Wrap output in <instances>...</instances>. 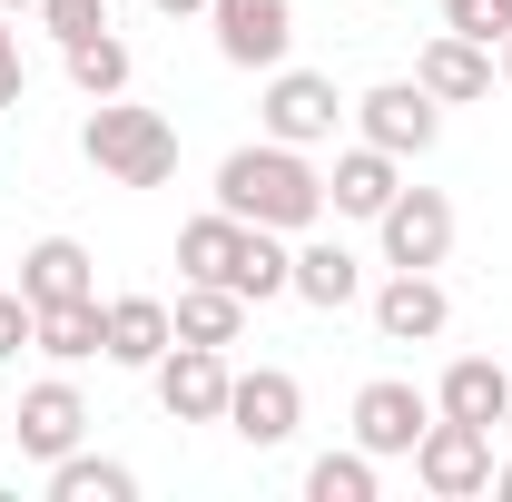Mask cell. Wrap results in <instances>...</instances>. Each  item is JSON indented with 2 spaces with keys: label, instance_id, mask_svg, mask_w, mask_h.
<instances>
[{
  "label": "cell",
  "instance_id": "1",
  "mask_svg": "<svg viewBox=\"0 0 512 502\" xmlns=\"http://www.w3.org/2000/svg\"><path fill=\"white\" fill-rule=\"evenodd\" d=\"M217 207L247 217V227H276V237H306V227H325V168L286 138L227 148L217 158Z\"/></svg>",
  "mask_w": 512,
  "mask_h": 502
},
{
  "label": "cell",
  "instance_id": "2",
  "mask_svg": "<svg viewBox=\"0 0 512 502\" xmlns=\"http://www.w3.org/2000/svg\"><path fill=\"white\" fill-rule=\"evenodd\" d=\"M79 158H89L99 178H119V188H168V178H178V128L119 89V99H89V119H79Z\"/></svg>",
  "mask_w": 512,
  "mask_h": 502
},
{
  "label": "cell",
  "instance_id": "3",
  "mask_svg": "<svg viewBox=\"0 0 512 502\" xmlns=\"http://www.w3.org/2000/svg\"><path fill=\"white\" fill-rule=\"evenodd\" d=\"M256 119H266V138H286V148H325L335 128L355 119V99L325 79V69H266V99H256Z\"/></svg>",
  "mask_w": 512,
  "mask_h": 502
},
{
  "label": "cell",
  "instance_id": "4",
  "mask_svg": "<svg viewBox=\"0 0 512 502\" xmlns=\"http://www.w3.org/2000/svg\"><path fill=\"white\" fill-rule=\"evenodd\" d=\"M404 463H414V483H424L434 502H473V493H493V424H453V414H434Z\"/></svg>",
  "mask_w": 512,
  "mask_h": 502
},
{
  "label": "cell",
  "instance_id": "5",
  "mask_svg": "<svg viewBox=\"0 0 512 502\" xmlns=\"http://www.w3.org/2000/svg\"><path fill=\"white\" fill-rule=\"evenodd\" d=\"M355 138H375L384 158H424V148L444 138V99H434L424 79H375V89L355 99Z\"/></svg>",
  "mask_w": 512,
  "mask_h": 502
},
{
  "label": "cell",
  "instance_id": "6",
  "mask_svg": "<svg viewBox=\"0 0 512 502\" xmlns=\"http://www.w3.org/2000/svg\"><path fill=\"white\" fill-rule=\"evenodd\" d=\"M148 384H158V414H168V424H227L237 365H227V345H168V355L148 365Z\"/></svg>",
  "mask_w": 512,
  "mask_h": 502
},
{
  "label": "cell",
  "instance_id": "7",
  "mask_svg": "<svg viewBox=\"0 0 512 502\" xmlns=\"http://www.w3.org/2000/svg\"><path fill=\"white\" fill-rule=\"evenodd\" d=\"M207 30H217V60L227 69H286L296 0H207Z\"/></svg>",
  "mask_w": 512,
  "mask_h": 502
},
{
  "label": "cell",
  "instance_id": "8",
  "mask_svg": "<svg viewBox=\"0 0 512 502\" xmlns=\"http://www.w3.org/2000/svg\"><path fill=\"white\" fill-rule=\"evenodd\" d=\"M296 424H306V384L286 375V365H256V375L227 384V434L237 443L276 453V443H296Z\"/></svg>",
  "mask_w": 512,
  "mask_h": 502
},
{
  "label": "cell",
  "instance_id": "9",
  "mask_svg": "<svg viewBox=\"0 0 512 502\" xmlns=\"http://www.w3.org/2000/svg\"><path fill=\"white\" fill-rule=\"evenodd\" d=\"M355 443L375 453V463H394V453H414L424 443V424H434V394L424 384H404V375H375V384H355Z\"/></svg>",
  "mask_w": 512,
  "mask_h": 502
},
{
  "label": "cell",
  "instance_id": "10",
  "mask_svg": "<svg viewBox=\"0 0 512 502\" xmlns=\"http://www.w3.org/2000/svg\"><path fill=\"white\" fill-rule=\"evenodd\" d=\"M10 434H20V453H30V463H60V453H79V443H89V394H79L69 375H40L30 394H20Z\"/></svg>",
  "mask_w": 512,
  "mask_h": 502
},
{
  "label": "cell",
  "instance_id": "11",
  "mask_svg": "<svg viewBox=\"0 0 512 502\" xmlns=\"http://www.w3.org/2000/svg\"><path fill=\"white\" fill-rule=\"evenodd\" d=\"M375 237H384V266H444L453 256V197L444 188H394Z\"/></svg>",
  "mask_w": 512,
  "mask_h": 502
},
{
  "label": "cell",
  "instance_id": "12",
  "mask_svg": "<svg viewBox=\"0 0 512 502\" xmlns=\"http://www.w3.org/2000/svg\"><path fill=\"white\" fill-rule=\"evenodd\" d=\"M444 325H453V296L434 286V266H394L375 286V335L384 345H434Z\"/></svg>",
  "mask_w": 512,
  "mask_h": 502
},
{
  "label": "cell",
  "instance_id": "13",
  "mask_svg": "<svg viewBox=\"0 0 512 502\" xmlns=\"http://www.w3.org/2000/svg\"><path fill=\"white\" fill-rule=\"evenodd\" d=\"M414 79L444 99V109H473V99H493V40H463V30H434L424 50H414Z\"/></svg>",
  "mask_w": 512,
  "mask_h": 502
},
{
  "label": "cell",
  "instance_id": "14",
  "mask_svg": "<svg viewBox=\"0 0 512 502\" xmlns=\"http://www.w3.org/2000/svg\"><path fill=\"white\" fill-rule=\"evenodd\" d=\"M394 188H404V158H384L375 138H355L335 158V178H325V217H365L375 227L384 207H394Z\"/></svg>",
  "mask_w": 512,
  "mask_h": 502
},
{
  "label": "cell",
  "instance_id": "15",
  "mask_svg": "<svg viewBox=\"0 0 512 502\" xmlns=\"http://www.w3.org/2000/svg\"><path fill=\"white\" fill-rule=\"evenodd\" d=\"M20 296H30V306H79V296H99V256L79 247V237H40V247L20 256Z\"/></svg>",
  "mask_w": 512,
  "mask_h": 502
},
{
  "label": "cell",
  "instance_id": "16",
  "mask_svg": "<svg viewBox=\"0 0 512 502\" xmlns=\"http://www.w3.org/2000/svg\"><path fill=\"white\" fill-rule=\"evenodd\" d=\"M434 414H453V424H503V414H512V365H493V355H453L444 384H434Z\"/></svg>",
  "mask_w": 512,
  "mask_h": 502
},
{
  "label": "cell",
  "instance_id": "17",
  "mask_svg": "<svg viewBox=\"0 0 512 502\" xmlns=\"http://www.w3.org/2000/svg\"><path fill=\"white\" fill-rule=\"evenodd\" d=\"M168 345H178V315H168V296H109V365L148 375Z\"/></svg>",
  "mask_w": 512,
  "mask_h": 502
},
{
  "label": "cell",
  "instance_id": "18",
  "mask_svg": "<svg viewBox=\"0 0 512 502\" xmlns=\"http://www.w3.org/2000/svg\"><path fill=\"white\" fill-rule=\"evenodd\" d=\"M296 296H306V306H325V315H345L355 296H365V266H355V247L306 227V247H296Z\"/></svg>",
  "mask_w": 512,
  "mask_h": 502
},
{
  "label": "cell",
  "instance_id": "19",
  "mask_svg": "<svg viewBox=\"0 0 512 502\" xmlns=\"http://www.w3.org/2000/svg\"><path fill=\"white\" fill-rule=\"evenodd\" d=\"M30 355H50V365H89V355H109V296L40 306V335H30Z\"/></svg>",
  "mask_w": 512,
  "mask_h": 502
},
{
  "label": "cell",
  "instance_id": "20",
  "mask_svg": "<svg viewBox=\"0 0 512 502\" xmlns=\"http://www.w3.org/2000/svg\"><path fill=\"white\" fill-rule=\"evenodd\" d=\"M168 315H178V345H237V335H247V296L217 286V276H188Z\"/></svg>",
  "mask_w": 512,
  "mask_h": 502
},
{
  "label": "cell",
  "instance_id": "21",
  "mask_svg": "<svg viewBox=\"0 0 512 502\" xmlns=\"http://www.w3.org/2000/svg\"><path fill=\"white\" fill-rule=\"evenodd\" d=\"M227 286L247 296V306H276V296H296V247L276 237V227H247V247L227 266Z\"/></svg>",
  "mask_w": 512,
  "mask_h": 502
},
{
  "label": "cell",
  "instance_id": "22",
  "mask_svg": "<svg viewBox=\"0 0 512 502\" xmlns=\"http://www.w3.org/2000/svg\"><path fill=\"white\" fill-rule=\"evenodd\" d=\"M237 247H247V217H227V207H207V217L178 227V266H188V276H217V286H227Z\"/></svg>",
  "mask_w": 512,
  "mask_h": 502
},
{
  "label": "cell",
  "instance_id": "23",
  "mask_svg": "<svg viewBox=\"0 0 512 502\" xmlns=\"http://www.w3.org/2000/svg\"><path fill=\"white\" fill-rule=\"evenodd\" d=\"M138 493V473L109 463V453H60L50 463V502H128Z\"/></svg>",
  "mask_w": 512,
  "mask_h": 502
},
{
  "label": "cell",
  "instance_id": "24",
  "mask_svg": "<svg viewBox=\"0 0 512 502\" xmlns=\"http://www.w3.org/2000/svg\"><path fill=\"white\" fill-rule=\"evenodd\" d=\"M60 60H69V79H79V99H119V89H128V40H119V30L69 40Z\"/></svg>",
  "mask_w": 512,
  "mask_h": 502
},
{
  "label": "cell",
  "instance_id": "25",
  "mask_svg": "<svg viewBox=\"0 0 512 502\" xmlns=\"http://www.w3.org/2000/svg\"><path fill=\"white\" fill-rule=\"evenodd\" d=\"M306 502H375V453H365V443L316 453V463H306Z\"/></svg>",
  "mask_w": 512,
  "mask_h": 502
},
{
  "label": "cell",
  "instance_id": "26",
  "mask_svg": "<svg viewBox=\"0 0 512 502\" xmlns=\"http://www.w3.org/2000/svg\"><path fill=\"white\" fill-rule=\"evenodd\" d=\"M40 30H50V40H99V30H109V0H40Z\"/></svg>",
  "mask_w": 512,
  "mask_h": 502
},
{
  "label": "cell",
  "instance_id": "27",
  "mask_svg": "<svg viewBox=\"0 0 512 502\" xmlns=\"http://www.w3.org/2000/svg\"><path fill=\"white\" fill-rule=\"evenodd\" d=\"M30 335H40V306H30V296H0V365H20Z\"/></svg>",
  "mask_w": 512,
  "mask_h": 502
},
{
  "label": "cell",
  "instance_id": "28",
  "mask_svg": "<svg viewBox=\"0 0 512 502\" xmlns=\"http://www.w3.org/2000/svg\"><path fill=\"white\" fill-rule=\"evenodd\" d=\"M20 89H30V69H20V30L0 10V109H20Z\"/></svg>",
  "mask_w": 512,
  "mask_h": 502
},
{
  "label": "cell",
  "instance_id": "29",
  "mask_svg": "<svg viewBox=\"0 0 512 502\" xmlns=\"http://www.w3.org/2000/svg\"><path fill=\"white\" fill-rule=\"evenodd\" d=\"M148 10H168V20H207V0H148Z\"/></svg>",
  "mask_w": 512,
  "mask_h": 502
},
{
  "label": "cell",
  "instance_id": "30",
  "mask_svg": "<svg viewBox=\"0 0 512 502\" xmlns=\"http://www.w3.org/2000/svg\"><path fill=\"white\" fill-rule=\"evenodd\" d=\"M493 69H503V89H512V30H503V40H493Z\"/></svg>",
  "mask_w": 512,
  "mask_h": 502
},
{
  "label": "cell",
  "instance_id": "31",
  "mask_svg": "<svg viewBox=\"0 0 512 502\" xmlns=\"http://www.w3.org/2000/svg\"><path fill=\"white\" fill-rule=\"evenodd\" d=\"M493 493H512V463H493Z\"/></svg>",
  "mask_w": 512,
  "mask_h": 502
},
{
  "label": "cell",
  "instance_id": "32",
  "mask_svg": "<svg viewBox=\"0 0 512 502\" xmlns=\"http://www.w3.org/2000/svg\"><path fill=\"white\" fill-rule=\"evenodd\" d=\"M493 20H503V30H512V0H493Z\"/></svg>",
  "mask_w": 512,
  "mask_h": 502
},
{
  "label": "cell",
  "instance_id": "33",
  "mask_svg": "<svg viewBox=\"0 0 512 502\" xmlns=\"http://www.w3.org/2000/svg\"><path fill=\"white\" fill-rule=\"evenodd\" d=\"M0 10H40V0H0Z\"/></svg>",
  "mask_w": 512,
  "mask_h": 502
}]
</instances>
